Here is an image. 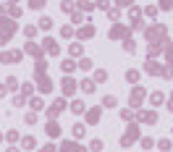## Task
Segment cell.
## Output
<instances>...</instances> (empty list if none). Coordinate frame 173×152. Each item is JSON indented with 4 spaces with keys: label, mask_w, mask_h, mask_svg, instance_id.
<instances>
[{
    "label": "cell",
    "mask_w": 173,
    "mask_h": 152,
    "mask_svg": "<svg viewBox=\"0 0 173 152\" xmlns=\"http://www.w3.org/2000/svg\"><path fill=\"white\" fill-rule=\"evenodd\" d=\"M3 94H5V87H0V97H3Z\"/></svg>",
    "instance_id": "obj_1"
}]
</instances>
